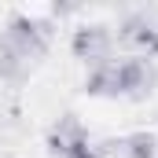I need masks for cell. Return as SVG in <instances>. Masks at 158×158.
I'll list each match as a JSON object with an SVG mask.
<instances>
[{
	"instance_id": "6da1fadb",
	"label": "cell",
	"mask_w": 158,
	"mask_h": 158,
	"mask_svg": "<svg viewBox=\"0 0 158 158\" xmlns=\"http://www.w3.org/2000/svg\"><path fill=\"white\" fill-rule=\"evenodd\" d=\"M48 151L55 158H99L96 140H88L85 125L74 114H63V118L48 129Z\"/></svg>"
},
{
	"instance_id": "7a4b0ae2",
	"label": "cell",
	"mask_w": 158,
	"mask_h": 158,
	"mask_svg": "<svg viewBox=\"0 0 158 158\" xmlns=\"http://www.w3.org/2000/svg\"><path fill=\"white\" fill-rule=\"evenodd\" d=\"M4 37H7V44L15 52H22L30 63H37L48 52V44H52V26L44 19H33V15H11Z\"/></svg>"
},
{
	"instance_id": "3957f363",
	"label": "cell",
	"mask_w": 158,
	"mask_h": 158,
	"mask_svg": "<svg viewBox=\"0 0 158 158\" xmlns=\"http://www.w3.org/2000/svg\"><path fill=\"white\" fill-rule=\"evenodd\" d=\"M70 48H74V59L88 63V66H99V63H107L110 52H114V33H110V26H103V22H85V26L74 30Z\"/></svg>"
},
{
	"instance_id": "277c9868",
	"label": "cell",
	"mask_w": 158,
	"mask_h": 158,
	"mask_svg": "<svg viewBox=\"0 0 158 158\" xmlns=\"http://www.w3.org/2000/svg\"><path fill=\"white\" fill-rule=\"evenodd\" d=\"M118 37L125 40V48L136 55V59H155L158 55V22L147 15H129L121 22Z\"/></svg>"
},
{
	"instance_id": "5b68a950",
	"label": "cell",
	"mask_w": 158,
	"mask_h": 158,
	"mask_svg": "<svg viewBox=\"0 0 158 158\" xmlns=\"http://www.w3.org/2000/svg\"><path fill=\"white\" fill-rule=\"evenodd\" d=\"M85 92L88 96H107V99L125 96V59H107V63L92 66L88 77H85Z\"/></svg>"
},
{
	"instance_id": "8992f818",
	"label": "cell",
	"mask_w": 158,
	"mask_h": 158,
	"mask_svg": "<svg viewBox=\"0 0 158 158\" xmlns=\"http://www.w3.org/2000/svg\"><path fill=\"white\" fill-rule=\"evenodd\" d=\"M114 158H158L155 132L140 129V132H129V136L114 140Z\"/></svg>"
},
{
	"instance_id": "52a82bcc",
	"label": "cell",
	"mask_w": 158,
	"mask_h": 158,
	"mask_svg": "<svg viewBox=\"0 0 158 158\" xmlns=\"http://www.w3.org/2000/svg\"><path fill=\"white\" fill-rule=\"evenodd\" d=\"M30 59L22 55V52H15L11 44H7V37L0 33V77L4 81H19V77H26L30 74Z\"/></svg>"
}]
</instances>
